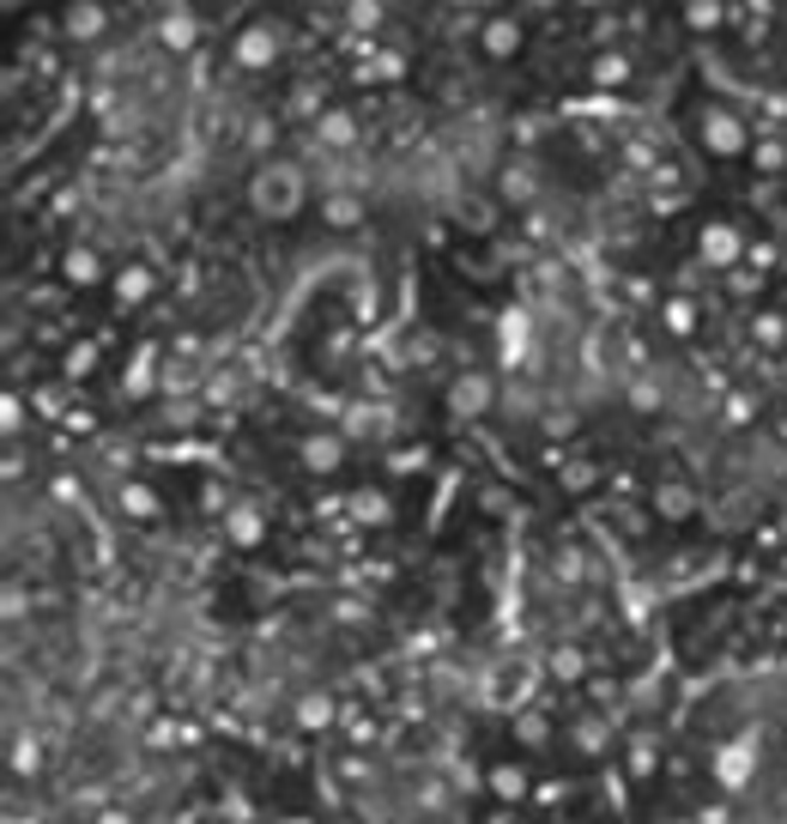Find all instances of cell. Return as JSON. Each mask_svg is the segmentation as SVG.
Returning a JSON list of instances; mask_svg holds the SVG:
<instances>
[{
	"label": "cell",
	"mask_w": 787,
	"mask_h": 824,
	"mask_svg": "<svg viewBox=\"0 0 787 824\" xmlns=\"http://www.w3.org/2000/svg\"><path fill=\"white\" fill-rule=\"evenodd\" d=\"M497 406V382L485 377V370H460L455 382H448V412L455 419H479V412Z\"/></svg>",
	"instance_id": "obj_5"
},
{
	"label": "cell",
	"mask_w": 787,
	"mask_h": 824,
	"mask_svg": "<svg viewBox=\"0 0 787 824\" xmlns=\"http://www.w3.org/2000/svg\"><path fill=\"white\" fill-rule=\"evenodd\" d=\"M328 721H333V698H321V691H315V698L297 703V728H328Z\"/></svg>",
	"instance_id": "obj_28"
},
{
	"label": "cell",
	"mask_w": 787,
	"mask_h": 824,
	"mask_svg": "<svg viewBox=\"0 0 787 824\" xmlns=\"http://www.w3.org/2000/svg\"><path fill=\"white\" fill-rule=\"evenodd\" d=\"M115 509H122L127 522H158V515H164V497H158V485L122 480V492H115Z\"/></svg>",
	"instance_id": "obj_12"
},
{
	"label": "cell",
	"mask_w": 787,
	"mask_h": 824,
	"mask_svg": "<svg viewBox=\"0 0 787 824\" xmlns=\"http://www.w3.org/2000/svg\"><path fill=\"white\" fill-rule=\"evenodd\" d=\"M691 140H696V146H703L715 164H752L757 127L745 122L733 103L708 97V103H696V110H691Z\"/></svg>",
	"instance_id": "obj_1"
},
{
	"label": "cell",
	"mask_w": 787,
	"mask_h": 824,
	"mask_svg": "<svg viewBox=\"0 0 787 824\" xmlns=\"http://www.w3.org/2000/svg\"><path fill=\"white\" fill-rule=\"evenodd\" d=\"M521 43H527V31H521V19H509V12H491V19L479 24L485 61H515V55H521Z\"/></svg>",
	"instance_id": "obj_7"
},
{
	"label": "cell",
	"mask_w": 787,
	"mask_h": 824,
	"mask_svg": "<svg viewBox=\"0 0 787 824\" xmlns=\"http://www.w3.org/2000/svg\"><path fill=\"white\" fill-rule=\"evenodd\" d=\"M303 467L309 473H340L345 467V436H333V431H321V436H303Z\"/></svg>",
	"instance_id": "obj_14"
},
{
	"label": "cell",
	"mask_w": 787,
	"mask_h": 824,
	"mask_svg": "<svg viewBox=\"0 0 787 824\" xmlns=\"http://www.w3.org/2000/svg\"><path fill=\"white\" fill-rule=\"evenodd\" d=\"M654 515L661 522H685V515H696V492L685 480H661L654 485Z\"/></svg>",
	"instance_id": "obj_16"
},
{
	"label": "cell",
	"mask_w": 787,
	"mask_h": 824,
	"mask_svg": "<svg viewBox=\"0 0 787 824\" xmlns=\"http://www.w3.org/2000/svg\"><path fill=\"white\" fill-rule=\"evenodd\" d=\"M696 255H703V267L733 274V267L745 261V230L727 225V218H703V230H696Z\"/></svg>",
	"instance_id": "obj_4"
},
{
	"label": "cell",
	"mask_w": 787,
	"mask_h": 824,
	"mask_svg": "<svg viewBox=\"0 0 787 824\" xmlns=\"http://www.w3.org/2000/svg\"><path fill=\"white\" fill-rule=\"evenodd\" d=\"M485 782H491L497 801H527V794H534V782H527L521 764H491V770H485Z\"/></svg>",
	"instance_id": "obj_18"
},
{
	"label": "cell",
	"mask_w": 787,
	"mask_h": 824,
	"mask_svg": "<svg viewBox=\"0 0 787 824\" xmlns=\"http://www.w3.org/2000/svg\"><path fill=\"white\" fill-rule=\"evenodd\" d=\"M630 406L654 412V406H661V389H654V382H630Z\"/></svg>",
	"instance_id": "obj_34"
},
{
	"label": "cell",
	"mask_w": 787,
	"mask_h": 824,
	"mask_svg": "<svg viewBox=\"0 0 787 824\" xmlns=\"http://www.w3.org/2000/svg\"><path fill=\"white\" fill-rule=\"evenodd\" d=\"M497 195L503 200H515V206H527L539 195V176H534V164L527 158H515V164H503V176H497Z\"/></svg>",
	"instance_id": "obj_17"
},
{
	"label": "cell",
	"mask_w": 787,
	"mask_h": 824,
	"mask_svg": "<svg viewBox=\"0 0 787 824\" xmlns=\"http://www.w3.org/2000/svg\"><path fill=\"white\" fill-rule=\"evenodd\" d=\"M708 770H715V782H721V789H745V782H752L757 776V752H752V745H721V752H715V764H708Z\"/></svg>",
	"instance_id": "obj_10"
},
{
	"label": "cell",
	"mask_w": 787,
	"mask_h": 824,
	"mask_svg": "<svg viewBox=\"0 0 787 824\" xmlns=\"http://www.w3.org/2000/svg\"><path fill=\"white\" fill-rule=\"evenodd\" d=\"M110 291H115V303H122V309H134V303H146L152 291H158V274H152L146 261H127L122 274L110 279Z\"/></svg>",
	"instance_id": "obj_11"
},
{
	"label": "cell",
	"mask_w": 787,
	"mask_h": 824,
	"mask_svg": "<svg viewBox=\"0 0 787 824\" xmlns=\"http://www.w3.org/2000/svg\"><path fill=\"white\" fill-rule=\"evenodd\" d=\"M61 31H68L73 43H97V37L110 31V7H103V0H68V12H61Z\"/></svg>",
	"instance_id": "obj_8"
},
{
	"label": "cell",
	"mask_w": 787,
	"mask_h": 824,
	"mask_svg": "<svg viewBox=\"0 0 787 824\" xmlns=\"http://www.w3.org/2000/svg\"><path fill=\"white\" fill-rule=\"evenodd\" d=\"M12 776H37V770H43V745L31 740V733H24V740H12Z\"/></svg>",
	"instance_id": "obj_24"
},
{
	"label": "cell",
	"mask_w": 787,
	"mask_h": 824,
	"mask_svg": "<svg viewBox=\"0 0 787 824\" xmlns=\"http://www.w3.org/2000/svg\"><path fill=\"white\" fill-rule=\"evenodd\" d=\"M352 515L364 527H382L394 515V504H389V492H352Z\"/></svg>",
	"instance_id": "obj_22"
},
{
	"label": "cell",
	"mask_w": 787,
	"mask_h": 824,
	"mask_svg": "<svg viewBox=\"0 0 787 824\" xmlns=\"http://www.w3.org/2000/svg\"><path fill=\"white\" fill-rule=\"evenodd\" d=\"M315 122V146L321 152H352L358 140H364V127H358V115L352 110H340V103H328V110H315L309 115Z\"/></svg>",
	"instance_id": "obj_6"
},
{
	"label": "cell",
	"mask_w": 787,
	"mask_h": 824,
	"mask_svg": "<svg viewBox=\"0 0 787 824\" xmlns=\"http://www.w3.org/2000/svg\"><path fill=\"white\" fill-rule=\"evenodd\" d=\"M394 473H412V467H424V449H400V455L389 461Z\"/></svg>",
	"instance_id": "obj_37"
},
{
	"label": "cell",
	"mask_w": 787,
	"mask_h": 824,
	"mask_svg": "<svg viewBox=\"0 0 787 824\" xmlns=\"http://www.w3.org/2000/svg\"><path fill=\"white\" fill-rule=\"evenodd\" d=\"M715 19H721L715 0H691V24H696V31H715Z\"/></svg>",
	"instance_id": "obj_36"
},
{
	"label": "cell",
	"mask_w": 787,
	"mask_h": 824,
	"mask_svg": "<svg viewBox=\"0 0 787 824\" xmlns=\"http://www.w3.org/2000/svg\"><path fill=\"white\" fill-rule=\"evenodd\" d=\"M279 55H286V24H279L273 12H255V19L242 24L237 37H230V61H237L242 73L279 68Z\"/></svg>",
	"instance_id": "obj_3"
},
{
	"label": "cell",
	"mask_w": 787,
	"mask_h": 824,
	"mask_svg": "<svg viewBox=\"0 0 787 824\" xmlns=\"http://www.w3.org/2000/svg\"><path fill=\"white\" fill-rule=\"evenodd\" d=\"M61 279L85 291V286H103V279H110V267H103V255H97V249H85V243H80V249L61 255Z\"/></svg>",
	"instance_id": "obj_15"
},
{
	"label": "cell",
	"mask_w": 787,
	"mask_h": 824,
	"mask_svg": "<svg viewBox=\"0 0 787 824\" xmlns=\"http://www.w3.org/2000/svg\"><path fill=\"white\" fill-rule=\"evenodd\" d=\"M752 171H764V176L787 171V146H781V140H757V146H752Z\"/></svg>",
	"instance_id": "obj_26"
},
{
	"label": "cell",
	"mask_w": 787,
	"mask_h": 824,
	"mask_svg": "<svg viewBox=\"0 0 787 824\" xmlns=\"http://www.w3.org/2000/svg\"><path fill=\"white\" fill-rule=\"evenodd\" d=\"M654 764H661V740H654V733H636V740H630L624 770H630L636 782H649V776H654Z\"/></svg>",
	"instance_id": "obj_20"
},
{
	"label": "cell",
	"mask_w": 787,
	"mask_h": 824,
	"mask_svg": "<svg viewBox=\"0 0 787 824\" xmlns=\"http://www.w3.org/2000/svg\"><path fill=\"white\" fill-rule=\"evenodd\" d=\"M497 346H503V364H521V352H527V316L521 309H509V316L497 321Z\"/></svg>",
	"instance_id": "obj_19"
},
{
	"label": "cell",
	"mask_w": 787,
	"mask_h": 824,
	"mask_svg": "<svg viewBox=\"0 0 787 824\" xmlns=\"http://www.w3.org/2000/svg\"><path fill=\"white\" fill-rule=\"evenodd\" d=\"M570 740L582 745L588 758H593V752H605V728H600V721H576V733H570Z\"/></svg>",
	"instance_id": "obj_32"
},
{
	"label": "cell",
	"mask_w": 787,
	"mask_h": 824,
	"mask_svg": "<svg viewBox=\"0 0 787 824\" xmlns=\"http://www.w3.org/2000/svg\"><path fill=\"white\" fill-rule=\"evenodd\" d=\"M551 673H558L563 686H576V679H588V661H582V649H558V655H551Z\"/></svg>",
	"instance_id": "obj_29"
},
{
	"label": "cell",
	"mask_w": 787,
	"mask_h": 824,
	"mask_svg": "<svg viewBox=\"0 0 787 824\" xmlns=\"http://www.w3.org/2000/svg\"><path fill=\"white\" fill-rule=\"evenodd\" d=\"M249 206L267 218V225H291V218H303V206H309V176L286 158L261 164V171L249 176Z\"/></svg>",
	"instance_id": "obj_2"
},
{
	"label": "cell",
	"mask_w": 787,
	"mask_h": 824,
	"mask_svg": "<svg viewBox=\"0 0 787 824\" xmlns=\"http://www.w3.org/2000/svg\"><path fill=\"white\" fill-rule=\"evenodd\" d=\"M225 539H230V546H242V552L261 546V539H267V515L255 504H230L225 509Z\"/></svg>",
	"instance_id": "obj_13"
},
{
	"label": "cell",
	"mask_w": 787,
	"mask_h": 824,
	"mask_svg": "<svg viewBox=\"0 0 787 824\" xmlns=\"http://www.w3.org/2000/svg\"><path fill=\"white\" fill-rule=\"evenodd\" d=\"M515 740H521V745H546V740H551V721L539 715V710L515 715Z\"/></svg>",
	"instance_id": "obj_27"
},
{
	"label": "cell",
	"mask_w": 787,
	"mask_h": 824,
	"mask_svg": "<svg viewBox=\"0 0 787 824\" xmlns=\"http://www.w3.org/2000/svg\"><path fill=\"white\" fill-rule=\"evenodd\" d=\"M315 218L328 230H358V225H364V195H352V188H328V195L315 200Z\"/></svg>",
	"instance_id": "obj_9"
},
{
	"label": "cell",
	"mask_w": 787,
	"mask_h": 824,
	"mask_svg": "<svg viewBox=\"0 0 787 824\" xmlns=\"http://www.w3.org/2000/svg\"><path fill=\"white\" fill-rule=\"evenodd\" d=\"M152 382H158V370H152V352H139L134 364H127V382H122V394H127V401H139V394H152Z\"/></svg>",
	"instance_id": "obj_23"
},
{
	"label": "cell",
	"mask_w": 787,
	"mask_h": 824,
	"mask_svg": "<svg viewBox=\"0 0 787 824\" xmlns=\"http://www.w3.org/2000/svg\"><path fill=\"white\" fill-rule=\"evenodd\" d=\"M164 49H176V55H188V49H195L200 43V24L195 19H188V12H176V19H164Z\"/></svg>",
	"instance_id": "obj_21"
},
{
	"label": "cell",
	"mask_w": 787,
	"mask_h": 824,
	"mask_svg": "<svg viewBox=\"0 0 787 824\" xmlns=\"http://www.w3.org/2000/svg\"><path fill=\"white\" fill-rule=\"evenodd\" d=\"M92 364H97V346H92V340H80V346L68 352V377H85Z\"/></svg>",
	"instance_id": "obj_33"
},
{
	"label": "cell",
	"mask_w": 787,
	"mask_h": 824,
	"mask_svg": "<svg viewBox=\"0 0 787 824\" xmlns=\"http://www.w3.org/2000/svg\"><path fill=\"white\" fill-rule=\"evenodd\" d=\"M593 80H600V85H624L630 80V61L624 55H600V61H593Z\"/></svg>",
	"instance_id": "obj_31"
},
{
	"label": "cell",
	"mask_w": 787,
	"mask_h": 824,
	"mask_svg": "<svg viewBox=\"0 0 787 824\" xmlns=\"http://www.w3.org/2000/svg\"><path fill=\"white\" fill-rule=\"evenodd\" d=\"M661 321H666V333H696V303L691 298H666Z\"/></svg>",
	"instance_id": "obj_25"
},
{
	"label": "cell",
	"mask_w": 787,
	"mask_h": 824,
	"mask_svg": "<svg viewBox=\"0 0 787 824\" xmlns=\"http://www.w3.org/2000/svg\"><path fill=\"white\" fill-rule=\"evenodd\" d=\"M376 19H382L376 0H352V24H358V31H376Z\"/></svg>",
	"instance_id": "obj_35"
},
{
	"label": "cell",
	"mask_w": 787,
	"mask_h": 824,
	"mask_svg": "<svg viewBox=\"0 0 787 824\" xmlns=\"http://www.w3.org/2000/svg\"><path fill=\"white\" fill-rule=\"evenodd\" d=\"M752 333H757L764 346H781V340H787V321L769 316V309H757V316H752Z\"/></svg>",
	"instance_id": "obj_30"
}]
</instances>
